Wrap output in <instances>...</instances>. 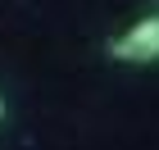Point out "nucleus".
<instances>
[{
    "label": "nucleus",
    "instance_id": "f03ea898",
    "mask_svg": "<svg viewBox=\"0 0 159 150\" xmlns=\"http://www.w3.org/2000/svg\"><path fill=\"white\" fill-rule=\"evenodd\" d=\"M0 118H5V96H0Z\"/></svg>",
    "mask_w": 159,
    "mask_h": 150
},
{
    "label": "nucleus",
    "instance_id": "f257e3e1",
    "mask_svg": "<svg viewBox=\"0 0 159 150\" xmlns=\"http://www.w3.org/2000/svg\"><path fill=\"white\" fill-rule=\"evenodd\" d=\"M109 55L123 59V64H155V59H159V14L136 18L123 37H114Z\"/></svg>",
    "mask_w": 159,
    "mask_h": 150
}]
</instances>
